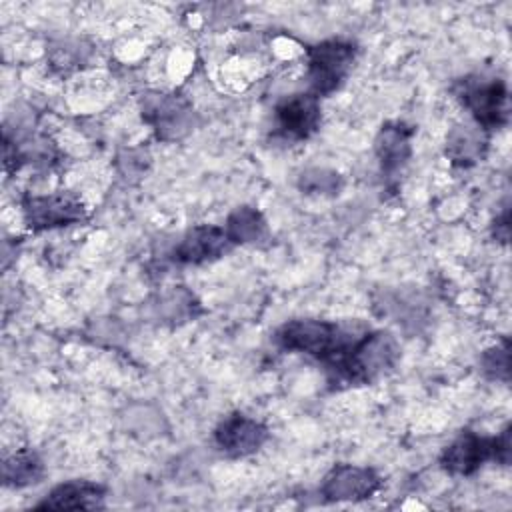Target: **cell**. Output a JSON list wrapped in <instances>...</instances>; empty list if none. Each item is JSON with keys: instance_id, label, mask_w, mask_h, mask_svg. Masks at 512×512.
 I'll use <instances>...</instances> for the list:
<instances>
[{"instance_id": "6da1fadb", "label": "cell", "mask_w": 512, "mask_h": 512, "mask_svg": "<svg viewBox=\"0 0 512 512\" xmlns=\"http://www.w3.org/2000/svg\"><path fill=\"white\" fill-rule=\"evenodd\" d=\"M366 330L370 328L362 322L298 318L284 322L274 332V342L282 350L310 356L330 370L352 350Z\"/></svg>"}, {"instance_id": "7a4b0ae2", "label": "cell", "mask_w": 512, "mask_h": 512, "mask_svg": "<svg viewBox=\"0 0 512 512\" xmlns=\"http://www.w3.org/2000/svg\"><path fill=\"white\" fill-rule=\"evenodd\" d=\"M400 358V344L388 330H366L352 350L328 372L332 380L348 386H366L386 376Z\"/></svg>"}, {"instance_id": "3957f363", "label": "cell", "mask_w": 512, "mask_h": 512, "mask_svg": "<svg viewBox=\"0 0 512 512\" xmlns=\"http://www.w3.org/2000/svg\"><path fill=\"white\" fill-rule=\"evenodd\" d=\"M454 96L470 112L474 124L484 132L498 130L508 124L510 96L502 78L470 74L452 86Z\"/></svg>"}, {"instance_id": "277c9868", "label": "cell", "mask_w": 512, "mask_h": 512, "mask_svg": "<svg viewBox=\"0 0 512 512\" xmlns=\"http://www.w3.org/2000/svg\"><path fill=\"white\" fill-rule=\"evenodd\" d=\"M510 464V424L496 436H480L476 432H462L440 454V466L452 476H472L486 462Z\"/></svg>"}, {"instance_id": "5b68a950", "label": "cell", "mask_w": 512, "mask_h": 512, "mask_svg": "<svg viewBox=\"0 0 512 512\" xmlns=\"http://www.w3.org/2000/svg\"><path fill=\"white\" fill-rule=\"evenodd\" d=\"M358 48L350 40L330 38L306 48L308 86L314 96L324 98L336 92L348 78Z\"/></svg>"}, {"instance_id": "8992f818", "label": "cell", "mask_w": 512, "mask_h": 512, "mask_svg": "<svg viewBox=\"0 0 512 512\" xmlns=\"http://www.w3.org/2000/svg\"><path fill=\"white\" fill-rule=\"evenodd\" d=\"M140 114L160 140H178L194 126L192 104L174 92H150L140 102Z\"/></svg>"}, {"instance_id": "52a82bcc", "label": "cell", "mask_w": 512, "mask_h": 512, "mask_svg": "<svg viewBox=\"0 0 512 512\" xmlns=\"http://www.w3.org/2000/svg\"><path fill=\"white\" fill-rule=\"evenodd\" d=\"M20 206L24 222L32 232L64 228L86 220L84 204L78 198L64 192L24 196Z\"/></svg>"}, {"instance_id": "ba28073f", "label": "cell", "mask_w": 512, "mask_h": 512, "mask_svg": "<svg viewBox=\"0 0 512 512\" xmlns=\"http://www.w3.org/2000/svg\"><path fill=\"white\" fill-rule=\"evenodd\" d=\"M322 122L320 98L312 92L292 94L280 100L274 108V124L280 138L288 142L308 140L318 132Z\"/></svg>"}, {"instance_id": "9c48e42d", "label": "cell", "mask_w": 512, "mask_h": 512, "mask_svg": "<svg viewBox=\"0 0 512 512\" xmlns=\"http://www.w3.org/2000/svg\"><path fill=\"white\" fill-rule=\"evenodd\" d=\"M382 486L376 470L356 464L332 466L320 484V496L328 502H362L372 498Z\"/></svg>"}, {"instance_id": "30bf717a", "label": "cell", "mask_w": 512, "mask_h": 512, "mask_svg": "<svg viewBox=\"0 0 512 512\" xmlns=\"http://www.w3.org/2000/svg\"><path fill=\"white\" fill-rule=\"evenodd\" d=\"M216 448L232 458H244L256 454L268 440V428L242 412H232L224 416L214 428Z\"/></svg>"}, {"instance_id": "8fae6325", "label": "cell", "mask_w": 512, "mask_h": 512, "mask_svg": "<svg viewBox=\"0 0 512 512\" xmlns=\"http://www.w3.org/2000/svg\"><path fill=\"white\" fill-rule=\"evenodd\" d=\"M230 248H234V244L230 242L224 226L198 224L184 232L172 250V260L178 264H204L218 260L230 252Z\"/></svg>"}, {"instance_id": "7c38bea8", "label": "cell", "mask_w": 512, "mask_h": 512, "mask_svg": "<svg viewBox=\"0 0 512 512\" xmlns=\"http://www.w3.org/2000/svg\"><path fill=\"white\" fill-rule=\"evenodd\" d=\"M412 136L414 128L400 120L386 122L378 130L374 140V152L386 178L398 176L408 164L412 156Z\"/></svg>"}, {"instance_id": "4fadbf2b", "label": "cell", "mask_w": 512, "mask_h": 512, "mask_svg": "<svg viewBox=\"0 0 512 512\" xmlns=\"http://www.w3.org/2000/svg\"><path fill=\"white\" fill-rule=\"evenodd\" d=\"M106 488L90 480H68L54 486L36 510H96L104 508Z\"/></svg>"}, {"instance_id": "5bb4252c", "label": "cell", "mask_w": 512, "mask_h": 512, "mask_svg": "<svg viewBox=\"0 0 512 512\" xmlns=\"http://www.w3.org/2000/svg\"><path fill=\"white\" fill-rule=\"evenodd\" d=\"M446 158L454 166L468 168L484 158L486 152V132L474 126H454L446 136Z\"/></svg>"}, {"instance_id": "9a60e30c", "label": "cell", "mask_w": 512, "mask_h": 512, "mask_svg": "<svg viewBox=\"0 0 512 512\" xmlns=\"http://www.w3.org/2000/svg\"><path fill=\"white\" fill-rule=\"evenodd\" d=\"M224 230L234 246L260 244L268 238V222L262 216V212L254 206L234 208L226 218Z\"/></svg>"}, {"instance_id": "2e32d148", "label": "cell", "mask_w": 512, "mask_h": 512, "mask_svg": "<svg viewBox=\"0 0 512 512\" xmlns=\"http://www.w3.org/2000/svg\"><path fill=\"white\" fill-rule=\"evenodd\" d=\"M44 478L42 458L32 448H20L2 464V480L8 488H26Z\"/></svg>"}, {"instance_id": "e0dca14e", "label": "cell", "mask_w": 512, "mask_h": 512, "mask_svg": "<svg viewBox=\"0 0 512 512\" xmlns=\"http://www.w3.org/2000/svg\"><path fill=\"white\" fill-rule=\"evenodd\" d=\"M480 366L482 372L490 380H502L508 382V372H510V346L508 340H502L500 344H494L484 350L480 356Z\"/></svg>"}, {"instance_id": "ac0fdd59", "label": "cell", "mask_w": 512, "mask_h": 512, "mask_svg": "<svg viewBox=\"0 0 512 512\" xmlns=\"http://www.w3.org/2000/svg\"><path fill=\"white\" fill-rule=\"evenodd\" d=\"M340 176L330 170H308L300 176V188L306 192H318V194H338L340 190Z\"/></svg>"}, {"instance_id": "d6986e66", "label": "cell", "mask_w": 512, "mask_h": 512, "mask_svg": "<svg viewBox=\"0 0 512 512\" xmlns=\"http://www.w3.org/2000/svg\"><path fill=\"white\" fill-rule=\"evenodd\" d=\"M508 222H510V210L504 208L500 218H496V222H494V236H496V240H502V242L508 240V234H510V224Z\"/></svg>"}]
</instances>
